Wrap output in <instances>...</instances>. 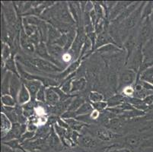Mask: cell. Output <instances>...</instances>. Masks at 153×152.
<instances>
[{
    "label": "cell",
    "instance_id": "obj_1",
    "mask_svg": "<svg viewBox=\"0 0 153 152\" xmlns=\"http://www.w3.org/2000/svg\"><path fill=\"white\" fill-rule=\"evenodd\" d=\"M32 64L35 66L38 67L39 69H43L45 71H56L57 69L54 67L53 65H51L49 62H46V61L42 60L41 59H31Z\"/></svg>",
    "mask_w": 153,
    "mask_h": 152
},
{
    "label": "cell",
    "instance_id": "obj_2",
    "mask_svg": "<svg viewBox=\"0 0 153 152\" xmlns=\"http://www.w3.org/2000/svg\"><path fill=\"white\" fill-rule=\"evenodd\" d=\"M79 144L86 148H94L98 146V142L90 136H83L79 139Z\"/></svg>",
    "mask_w": 153,
    "mask_h": 152
},
{
    "label": "cell",
    "instance_id": "obj_3",
    "mask_svg": "<svg viewBox=\"0 0 153 152\" xmlns=\"http://www.w3.org/2000/svg\"><path fill=\"white\" fill-rule=\"evenodd\" d=\"M96 135L101 140L103 141H110L115 138L114 134L106 129H99L97 131Z\"/></svg>",
    "mask_w": 153,
    "mask_h": 152
},
{
    "label": "cell",
    "instance_id": "obj_4",
    "mask_svg": "<svg viewBox=\"0 0 153 152\" xmlns=\"http://www.w3.org/2000/svg\"><path fill=\"white\" fill-rule=\"evenodd\" d=\"M124 141L126 142V144H127L128 145H130V147L133 148L137 147L141 143V139H140V137L138 136H136V135L128 136L127 137L125 138Z\"/></svg>",
    "mask_w": 153,
    "mask_h": 152
},
{
    "label": "cell",
    "instance_id": "obj_5",
    "mask_svg": "<svg viewBox=\"0 0 153 152\" xmlns=\"http://www.w3.org/2000/svg\"><path fill=\"white\" fill-rule=\"evenodd\" d=\"M122 82L124 84H130L133 82V79H134V73L131 71H128V72H125L122 75Z\"/></svg>",
    "mask_w": 153,
    "mask_h": 152
},
{
    "label": "cell",
    "instance_id": "obj_6",
    "mask_svg": "<svg viewBox=\"0 0 153 152\" xmlns=\"http://www.w3.org/2000/svg\"><path fill=\"white\" fill-rule=\"evenodd\" d=\"M27 86L32 95H35L36 93L39 91V83H37V82H30V83L27 84Z\"/></svg>",
    "mask_w": 153,
    "mask_h": 152
},
{
    "label": "cell",
    "instance_id": "obj_7",
    "mask_svg": "<svg viewBox=\"0 0 153 152\" xmlns=\"http://www.w3.org/2000/svg\"><path fill=\"white\" fill-rule=\"evenodd\" d=\"M29 99V95H28V92L26 90L25 87H22V90H21L20 92V95H19V100L21 102H26L27 101V100Z\"/></svg>",
    "mask_w": 153,
    "mask_h": 152
},
{
    "label": "cell",
    "instance_id": "obj_8",
    "mask_svg": "<svg viewBox=\"0 0 153 152\" xmlns=\"http://www.w3.org/2000/svg\"><path fill=\"white\" fill-rule=\"evenodd\" d=\"M47 99L50 103H55L57 100V95L51 90H48L47 92Z\"/></svg>",
    "mask_w": 153,
    "mask_h": 152
},
{
    "label": "cell",
    "instance_id": "obj_9",
    "mask_svg": "<svg viewBox=\"0 0 153 152\" xmlns=\"http://www.w3.org/2000/svg\"><path fill=\"white\" fill-rule=\"evenodd\" d=\"M2 101L5 105L8 106H13L15 104V102H13V100L9 96H5V97H2Z\"/></svg>",
    "mask_w": 153,
    "mask_h": 152
},
{
    "label": "cell",
    "instance_id": "obj_10",
    "mask_svg": "<svg viewBox=\"0 0 153 152\" xmlns=\"http://www.w3.org/2000/svg\"><path fill=\"white\" fill-rule=\"evenodd\" d=\"M111 126H112V128H114V129L120 126V122L118 119H113L111 122Z\"/></svg>",
    "mask_w": 153,
    "mask_h": 152
},
{
    "label": "cell",
    "instance_id": "obj_11",
    "mask_svg": "<svg viewBox=\"0 0 153 152\" xmlns=\"http://www.w3.org/2000/svg\"><path fill=\"white\" fill-rule=\"evenodd\" d=\"M91 98L94 101H100L102 99V97L98 94H91Z\"/></svg>",
    "mask_w": 153,
    "mask_h": 152
},
{
    "label": "cell",
    "instance_id": "obj_12",
    "mask_svg": "<svg viewBox=\"0 0 153 152\" xmlns=\"http://www.w3.org/2000/svg\"><path fill=\"white\" fill-rule=\"evenodd\" d=\"M37 99H39V100H44V90H42V89L39 90L38 93H37Z\"/></svg>",
    "mask_w": 153,
    "mask_h": 152
},
{
    "label": "cell",
    "instance_id": "obj_13",
    "mask_svg": "<svg viewBox=\"0 0 153 152\" xmlns=\"http://www.w3.org/2000/svg\"><path fill=\"white\" fill-rule=\"evenodd\" d=\"M62 59H63L66 62H68V61H69L71 59V56L69 54H65V55L63 56V57H62Z\"/></svg>",
    "mask_w": 153,
    "mask_h": 152
},
{
    "label": "cell",
    "instance_id": "obj_14",
    "mask_svg": "<svg viewBox=\"0 0 153 152\" xmlns=\"http://www.w3.org/2000/svg\"><path fill=\"white\" fill-rule=\"evenodd\" d=\"M133 89H132V87H127V88H126V90H125V93H126V94H131L132 93H133Z\"/></svg>",
    "mask_w": 153,
    "mask_h": 152
},
{
    "label": "cell",
    "instance_id": "obj_15",
    "mask_svg": "<svg viewBox=\"0 0 153 152\" xmlns=\"http://www.w3.org/2000/svg\"><path fill=\"white\" fill-rule=\"evenodd\" d=\"M37 114H39V115H42V114H44V109L40 107V108H38L37 110Z\"/></svg>",
    "mask_w": 153,
    "mask_h": 152
},
{
    "label": "cell",
    "instance_id": "obj_16",
    "mask_svg": "<svg viewBox=\"0 0 153 152\" xmlns=\"http://www.w3.org/2000/svg\"><path fill=\"white\" fill-rule=\"evenodd\" d=\"M93 119H96V118H98V113L97 111H94V112L92 113V115H91Z\"/></svg>",
    "mask_w": 153,
    "mask_h": 152
},
{
    "label": "cell",
    "instance_id": "obj_17",
    "mask_svg": "<svg viewBox=\"0 0 153 152\" xmlns=\"http://www.w3.org/2000/svg\"><path fill=\"white\" fill-rule=\"evenodd\" d=\"M65 152H74L73 151H65Z\"/></svg>",
    "mask_w": 153,
    "mask_h": 152
}]
</instances>
